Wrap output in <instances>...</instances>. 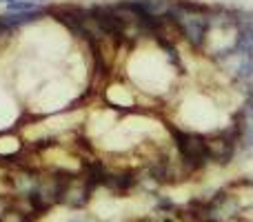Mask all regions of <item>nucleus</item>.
<instances>
[{"mask_svg":"<svg viewBox=\"0 0 253 222\" xmlns=\"http://www.w3.org/2000/svg\"><path fill=\"white\" fill-rule=\"evenodd\" d=\"M173 135H175V147H178L182 160L189 165V169H198V167L207 165V160L211 158L209 142H205L196 133H184V131L178 129H173Z\"/></svg>","mask_w":253,"mask_h":222,"instance_id":"f257e3e1","label":"nucleus"},{"mask_svg":"<svg viewBox=\"0 0 253 222\" xmlns=\"http://www.w3.org/2000/svg\"><path fill=\"white\" fill-rule=\"evenodd\" d=\"M91 20L111 36H123L126 29V20L116 7H91Z\"/></svg>","mask_w":253,"mask_h":222,"instance_id":"f03ea898","label":"nucleus"},{"mask_svg":"<svg viewBox=\"0 0 253 222\" xmlns=\"http://www.w3.org/2000/svg\"><path fill=\"white\" fill-rule=\"evenodd\" d=\"M44 11L42 9H36V11H20V13H9V16H2L4 25L9 27V29H13V27H20V25H27V22H34L38 20V18H42Z\"/></svg>","mask_w":253,"mask_h":222,"instance_id":"7ed1b4c3","label":"nucleus"},{"mask_svg":"<svg viewBox=\"0 0 253 222\" xmlns=\"http://www.w3.org/2000/svg\"><path fill=\"white\" fill-rule=\"evenodd\" d=\"M7 7L11 13H20V11H36L38 4L31 2V0H13V2H7Z\"/></svg>","mask_w":253,"mask_h":222,"instance_id":"20e7f679","label":"nucleus"},{"mask_svg":"<svg viewBox=\"0 0 253 222\" xmlns=\"http://www.w3.org/2000/svg\"><path fill=\"white\" fill-rule=\"evenodd\" d=\"M242 144L247 149H253V111H251V118L245 122V129H242Z\"/></svg>","mask_w":253,"mask_h":222,"instance_id":"39448f33","label":"nucleus"},{"mask_svg":"<svg viewBox=\"0 0 253 222\" xmlns=\"http://www.w3.org/2000/svg\"><path fill=\"white\" fill-rule=\"evenodd\" d=\"M67 222H89L87 216H74V218H69Z\"/></svg>","mask_w":253,"mask_h":222,"instance_id":"423d86ee","label":"nucleus"},{"mask_svg":"<svg viewBox=\"0 0 253 222\" xmlns=\"http://www.w3.org/2000/svg\"><path fill=\"white\" fill-rule=\"evenodd\" d=\"M0 2H13V0H0ZM31 2H38V0H31Z\"/></svg>","mask_w":253,"mask_h":222,"instance_id":"0eeeda50","label":"nucleus"}]
</instances>
